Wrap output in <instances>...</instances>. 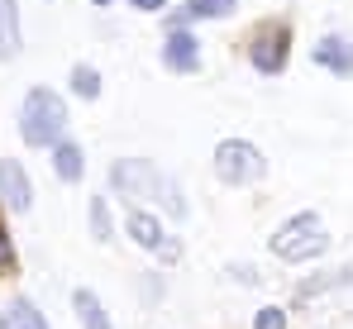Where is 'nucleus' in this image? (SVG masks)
Here are the masks:
<instances>
[{
	"label": "nucleus",
	"instance_id": "nucleus-1",
	"mask_svg": "<svg viewBox=\"0 0 353 329\" xmlns=\"http://www.w3.org/2000/svg\"><path fill=\"white\" fill-rule=\"evenodd\" d=\"M110 186H115L124 201H158L172 219L186 215L181 186H176L168 172H158L148 158H119V163H110Z\"/></svg>",
	"mask_w": 353,
	"mask_h": 329
},
{
	"label": "nucleus",
	"instance_id": "nucleus-2",
	"mask_svg": "<svg viewBox=\"0 0 353 329\" xmlns=\"http://www.w3.org/2000/svg\"><path fill=\"white\" fill-rule=\"evenodd\" d=\"M62 129H67V106H62L58 91H48V86L29 91V96H24V110H19V134H24V143L53 148L62 139Z\"/></svg>",
	"mask_w": 353,
	"mask_h": 329
},
{
	"label": "nucleus",
	"instance_id": "nucleus-3",
	"mask_svg": "<svg viewBox=\"0 0 353 329\" xmlns=\"http://www.w3.org/2000/svg\"><path fill=\"white\" fill-rule=\"evenodd\" d=\"M330 248V234H325V224L320 215H292L277 234H272V253L277 258H287V263H310V258H320Z\"/></svg>",
	"mask_w": 353,
	"mask_h": 329
},
{
	"label": "nucleus",
	"instance_id": "nucleus-4",
	"mask_svg": "<svg viewBox=\"0 0 353 329\" xmlns=\"http://www.w3.org/2000/svg\"><path fill=\"white\" fill-rule=\"evenodd\" d=\"M215 177L225 186H243V181H258L263 177V153L243 139H225L215 148Z\"/></svg>",
	"mask_w": 353,
	"mask_h": 329
},
{
	"label": "nucleus",
	"instance_id": "nucleus-5",
	"mask_svg": "<svg viewBox=\"0 0 353 329\" xmlns=\"http://www.w3.org/2000/svg\"><path fill=\"white\" fill-rule=\"evenodd\" d=\"M124 229H129V239L139 243V248H148V253H158L163 263H176L181 258V243H176L172 234L158 224L153 215H143V210H134V215L124 219Z\"/></svg>",
	"mask_w": 353,
	"mask_h": 329
},
{
	"label": "nucleus",
	"instance_id": "nucleus-6",
	"mask_svg": "<svg viewBox=\"0 0 353 329\" xmlns=\"http://www.w3.org/2000/svg\"><path fill=\"white\" fill-rule=\"evenodd\" d=\"M248 57H253V67L258 72H282L287 67V29L277 24V29H258V39H253V48H248Z\"/></svg>",
	"mask_w": 353,
	"mask_h": 329
},
{
	"label": "nucleus",
	"instance_id": "nucleus-7",
	"mask_svg": "<svg viewBox=\"0 0 353 329\" xmlns=\"http://www.w3.org/2000/svg\"><path fill=\"white\" fill-rule=\"evenodd\" d=\"M0 201L10 210H29L34 206V186H29L24 167L14 163V158H0Z\"/></svg>",
	"mask_w": 353,
	"mask_h": 329
},
{
	"label": "nucleus",
	"instance_id": "nucleus-8",
	"mask_svg": "<svg viewBox=\"0 0 353 329\" xmlns=\"http://www.w3.org/2000/svg\"><path fill=\"white\" fill-rule=\"evenodd\" d=\"M163 62H168L172 72H196V67H201V43H196L191 34L172 29L168 43H163Z\"/></svg>",
	"mask_w": 353,
	"mask_h": 329
},
{
	"label": "nucleus",
	"instance_id": "nucleus-9",
	"mask_svg": "<svg viewBox=\"0 0 353 329\" xmlns=\"http://www.w3.org/2000/svg\"><path fill=\"white\" fill-rule=\"evenodd\" d=\"M315 62L330 67L334 77H349V72H353V43H349V39H339V34H330V39L315 43Z\"/></svg>",
	"mask_w": 353,
	"mask_h": 329
},
{
	"label": "nucleus",
	"instance_id": "nucleus-10",
	"mask_svg": "<svg viewBox=\"0 0 353 329\" xmlns=\"http://www.w3.org/2000/svg\"><path fill=\"white\" fill-rule=\"evenodd\" d=\"M0 329H48V320L29 306V301H10L0 310Z\"/></svg>",
	"mask_w": 353,
	"mask_h": 329
},
{
	"label": "nucleus",
	"instance_id": "nucleus-11",
	"mask_svg": "<svg viewBox=\"0 0 353 329\" xmlns=\"http://www.w3.org/2000/svg\"><path fill=\"white\" fill-rule=\"evenodd\" d=\"M19 53V5L14 0H0V57Z\"/></svg>",
	"mask_w": 353,
	"mask_h": 329
},
{
	"label": "nucleus",
	"instance_id": "nucleus-12",
	"mask_svg": "<svg viewBox=\"0 0 353 329\" xmlns=\"http://www.w3.org/2000/svg\"><path fill=\"white\" fill-rule=\"evenodd\" d=\"M72 306H77V315H81V329H110V315L101 310V296H96V291H77Z\"/></svg>",
	"mask_w": 353,
	"mask_h": 329
},
{
	"label": "nucleus",
	"instance_id": "nucleus-13",
	"mask_svg": "<svg viewBox=\"0 0 353 329\" xmlns=\"http://www.w3.org/2000/svg\"><path fill=\"white\" fill-rule=\"evenodd\" d=\"M53 167H58V177L62 181H77L81 172H86V158H81V148L77 143H53Z\"/></svg>",
	"mask_w": 353,
	"mask_h": 329
},
{
	"label": "nucleus",
	"instance_id": "nucleus-14",
	"mask_svg": "<svg viewBox=\"0 0 353 329\" xmlns=\"http://www.w3.org/2000/svg\"><path fill=\"white\" fill-rule=\"evenodd\" d=\"M234 10V0H191L181 19H225Z\"/></svg>",
	"mask_w": 353,
	"mask_h": 329
},
{
	"label": "nucleus",
	"instance_id": "nucleus-15",
	"mask_svg": "<svg viewBox=\"0 0 353 329\" xmlns=\"http://www.w3.org/2000/svg\"><path fill=\"white\" fill-rule=\"evenodd\" d=\"M72 91H77L81 101H96V96H101V77H96V67H72Z\"/></svg>",
	"mask_w": 353,
	"mask_h": 329
},
{
	"label": "nucleus",
	"instance_id": "nucleus-16",
	"mask_svg": "<svg viewBox=\"0 0 353 329\" xmlns=\"http://www.w3.org/2000/svg\"><path fill=\"white\" fill-rule=\"evenodd\" d=\"M91 229H96V239H101V243H110V239H115V224H110V206H105V196H96V201H91Z\"/></svg>",
	"mask_w": 353,
	"mask_h": 329
},
{
	"label": "nucleus",
	"instance_id": "nucleus-17",
	"mask_svg": "<svg viewBox=\"0 0 353 329\" xmlns=\"http://www.w3.org/2000/svg\"><path fill=\"white\" fill-rule=\"evenodd\" d=\"M253 329H287V310H282V306H268V310H258Z\"/></svg>",
	"mask_w": 353,
	"mask_h": 329
},
{
	"label": "nucleus",
	"instance_id": "nucleus-18",
	"mask_svg": "<svg viewBox=\"0 0 353 329\" xmlns=\"http://www.w3.org/2000/svg\"><path fill=\"white\" fill-rule=\"evenodd\" d=\"M14 268V243H10V234L0 229V272H10Z\"/></svg>",
	"mask_w": 353,
	"mask_h": 329
},
{
	"label": "nucleus",
	"instance_id": "nucleus-19",
	"mask_svg": "<svg viewBox=\"0 0 353 329\" xmlns=\"http://www.w3.org/2000/svg\"><path fill=\"white\" fill-rule=\"evenodd\" d=\"M134 5H139V10H163L168 0H134Z\"/></svg>",
	"mask_w": 353,
	"mask_h": 329
},
{
	"label": "nucleus",
	"instance_id": "nucleus-20",
	"mask_svg": "<svg viewBox=\"0 0 353 329\" xmlns=\"http://www.w3.org/2000/svg\"><path fill=\"white\" fill-rule=\"evenodd\" d=\"M91 5H110V0H91Z\"/></svg>",
	"mask_w": 353,
	"mask_h": 329
}]
</instances>
